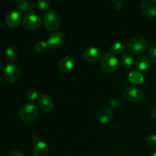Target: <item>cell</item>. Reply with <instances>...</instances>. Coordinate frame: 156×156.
Masks as SVG:
<instances>
[{"label":"cell","instance_id":"obj_24","mask_svg":"<svg viewBox=\"0 0 156 156\" xmlns=\"http://www.w3.org/2000/svg\"><path fill=\"white\" fill-rule=\"evenodd\" d=\"M147 143L152 149H156V134L152 133L148 136Z\"/></svg>","mask_w":156,"mask_h":156},{"label":"cell","instance_id":"obj_9","mask_svg":"<svg viewBox=\"0 0 156 156\" xmlns=\"http://www.w3.org/2000/svg\"><path fill=\"white\" fill-rule=\"evenodd\" d=\"M143 15L149 18L156 17V0H143L141 4Z\"/></svg>","mask_w":156,"mask_h":156},{"label":"cell","instance_id":"obj_19","mask_svg":"<svg viewBox=\"0 0 156 156\" xmlns=\"http://www.w3.org/2000/svg\"><path fill=\"white\" fill-rule=\"evenodd\" d=\"M111 51L114 53H115V54L121 55L125 53V51H126V47L123 43L118 41V42L114 43V44L111 46Z\"/></svg>","mask_w":156,"mask_h":156},{"label":"cell","instance_id":"obj_30","mask_svg":"<svg viewBox=\"0 0 156 156\" xmlns=\"http://www.w3.org/2000/svg\"><path fill=\"white\" fill-rule=\"evenodd\" d=\"M152 117H154V118L156 119V106L153 108V109H152Z\"/></svg>","mask_w":156,"mask_h":156},{"label":"cell","instance_id":"obj_5","mask_svg":"<svg viewBox=\"0 0 156 156\" xmlns=\"http://www.w3.org/2000/svg\"><path fill=\"white\" fill-rule=\"evenodd\" d=\"M2 76L9 83L15 82L19 77V68L13 62L5 64L2 69Z\"/></svg>","mask_w":156,"mask_h":156},{"label":"cell","instance_id":"obj_12","mask_svg":"<svg viewBox=\"0 0 156 156\" xmlns=\"http://www.w3.org/2000/svg\"><path fill=\"white\" fill-rule=\"evenodd\" d=\"M101 52L98 47H87L83 53L84 59L88 62H94L99 59Z\"/></svg>","mask_w":156,"mask_h":156},{"label":"cell","instance_id":"obj_16","mask_svg":"<svg viewBox=\"0 0 156 156\" xmlns=\"http://www.w3.org/2000/svg\"><path fill=\"white\" fill-rule=\"evenodd\" d=\"M33 153L34 156H47L49 153L48 146L44 142H37L34 145Z\"/></svg>","mask_w":156,"mask_h":156},{"label":"cell","instance_id":"obj_13","mask_svg":"<svg viewBox=\"0 0 156 156\" xmlns=\"http://www.w3.org/2000/svg\"><path fill=\"white\" fill-rule=\"evenodd\" d=\"M38 105L40 108L45 112H50L54 107L53 98L48 94H43L38 99Z\"/></svg>","mask_w":156,"mask_h":156},{"label":"cell","instance_id":"obj_17","mask_svg":"<svg viewBox=\"0 0 156 156\" xmlns=\"http://www.w3.org/2000/svg\"><path fill=\"white\" fill-rule=\"evenodd\" d=\"M129 82L134 85H141L144 82V76L139 71H131L128 75Z\"/></svg>","mask_w":156,"mask_h":156},{"label":"cell","instance_id":"obj_26","mask_svg":"<svg viewBox=\"0 0 156 156\" xmlns=\"http://www.w3.org/2000/svg\"><path fill=\"white\" fill-rule=\"evenodd\" d=\"M37 5L41 10H46L50 8V3L47 0H38L37 2Z\"/></svg>","mask_w":156,"mask_h":156},{"label":"cell","instance_id":"obj_14","mask_svg":"<svg viewBox=\"0 0 156 156\" xmlns=\"http://www.w3.org/2000/svg\"><path fill=\"white\" fill-rule=\"evenodd\" d=\"M75 61L72 56H64L63 58L59 60V69H60V71H62V73H69V71H71L72 69L74 67Z\"/></svg>","mask_w":156,"mask_h":156},{"label":"cell","instance_id":"obj_22","mask_svg":"<svg viewBox=\"0 0 156 156\" xmlns=\"http://www.w3.org/2000/svg\"><path fill=\"white\" fill-rule=\"evenodd\" d=\"M26 96H27V100L33 101L37 98V91L34 88H29L26 93Z\"/></svg>","mask_w":156,"mask_h":156},{"label":"cell","instance_id":"obj_28","mask_svg":"<svg viewBox=\"0 0 156 156\" xmlns=\"http://www.w3.org/2000/svg\"><path fill=\"white\" fill-rule=\"evenodd\" d=\"M113 5H114V8L117 10H120V9L123 8V3L120 1H118V0H115V1H112Z\"/></svg>","mask_w":156,"mask_h":156},{"label":"cell","instance_id":"obj_33","mask_svg":"<svg viewBox=\"0 0 156 156\" xmlns=\"http://www.w3.org/2000/svg\"><path fill=\"white\" fill-rule=\"evenodd\" d=\"M0 31H1V24H0Z\"/></svg>","mask_w":156,"mask_h":156},{"label":"cell","instance_id":"obj_10","mask_svg":"<svg viewBox=\"0 0 156 156\" xmlns=\"http://www.w3.org/2000/svg\"><path fill=\"white\" fill-rule=\"evenodd\" d=\"M21 21V13L18 11L12 10L10 11L6 15L5 23L8 27L11 28L17 27L20 24Z\"/></svg>","mask_w":156,"mask_h":156},{"label":"cell","instance_id":"obj_4","mask_svg":"<svg viewBox=\"0 0 156 156\" xmlns=\"http://www.w3.org/2000/svg\"><path fill=\"white\" fill-rule=\"evenodd\" d=\"M148 42L141 36L134 37L131 38L127 44V49L132 54L137 55L142 53L147 48Z\"/></svg>","mask_w":156,"mask_h":156},{"label":"cell","instance_id":"obj_15","mask_svg":"<svg viewBox=\"0 0 156 156\" xmlns=\"http://www.w3.org/2000/svg\"><path fill=\"white\" fill-rule=\"evenodd\" d=\"M134 65L137 69L145 71V70L149 69V65H150V61L146 56L140 55L134 59Z\"/></svg>","mask_w":156,"mask_h":156},{"label":"cell","instance_id":"obj_1","mask_svg":"<svg viewBox=\"0 0 156 156\" xmlns=\"http://www.w3.org/2000/svg\"><path fill=\"white\" fill-rule=\"evenodd\" d=\"M100 65L102 69L108 73H114L118 70L120 64L117 58L113 53L107 52L101 57Z\"/></svg>","mask_w":156,"mask_h":156},{"label":"cell","instance_id":"obj_23","mask_svg":"<svg viewBox=\"0 0 156 156\" xmlns=\"http://www.w3.org/2000/svg\"><path fill=\"white\" fill-rule=\"evenodd\" d=\"M47 44L44 41H38L34 45V50H36L37 52H39V53H41V52H44L47 50Z\"/></svg>","mask_w":156,"mask_h":156},{"label":"cell","instance_id":"obj_20","mask_svg":"<svg viewBox=\"0 0 156 156\" xmlns=\"http://www.w3.org/2000/svg\"><path fill=\"white\" fill-rule=\"evenodd\" d=\"M133 58L130 54H124L120 58L121 65L125 68H129L133 64Z\"/></svg>","mask_w":156,"mask_h":156},{"label":"cell","instance_id":"obj_31","mask_svg":"<svg viewBox=\"0 0 156 156\" xmlns=\"http://www.w3.org/2000/svg\"><path fill=\"white\" fill-rule=\"evenodd\" d=\"M151 156H156V152H154V153L152 154V155H151Z\"/></svg>","mask_w":156,"mask_h":156},{"label":"cell","instance_id":"obj_27","mask_svg":"<svg viewBox=\"0 0 156 156\" xmlns=\"http://www.w3.org/2000/svg\"><path fill=\"white\" fill-rule=\"evenodd\" d=\"M110 107L111 108H116L120 105V99L118 98L115 97L111 98V100L110 101V104H109Z\"/></svg>","mask_w":156,"mask_h":156},{"label":"cell","instance_id":"obj_2","mask_svg":"<svg viewBox=\"0 0 156 156\" xmlns=\"http://www.w3.org/2000/svg\"><path fill=\"white\" fill-rule=\"evenodd\" d=\"M39 114V109L36 104L27 103L20 109L18 117L24 122H29L35 120Z\"/></svg>","mask_w":156,"mask_h":156},{"label":"cell","instance_id":"obj_6","mask_svg":"<svg viewBox=\"0 0 156 156\" xmlns=\"http://www.w3.org/2000/svg\"><path fill=\"white\" fill-rule=\"evenodd\" d=\"M42 21L39 15L34 12H29L23 18V24L29 30H36L41 26Z\"/></svg>","mask_w":156,"mask_h":156},{"label":"cell","instance_id":"obj_18","mask_svg":"<svg viewBox=\"0 0 156 156\" xmlns=\"http://www.w3.org/2000/svg\"><path fill=\"white\" fill-rule=\"evenodd\" d=\"M5 53L6 57H7L9 60L15 61L18 59V50H17L16 47H13V46H9V47H8L7 48H6Z\"/></svg>","mask_w":156,"mask_h":156},{"label":"cell","instance_id":"obj_8","mask_svg":"<svg viewBox=\"0 0 156 156\" xmlns=\"http://www.w3.org/2000/svg\"><path fill=\"white\" fill-rule=\"evenodd\" d=\"M66 42V37L62 32L56 31L51 34L47 38V44L52 49H58L62 47Z\"/></svg>","mask_w":156,"mask_h":156},{"label":"cell","instance_id":"obj_34","mask_svg":"<svg viewBox=\"0 0 156 156\" xmlns=\"http://www.w3.org/2000/svg\"><path fill=\"white\" fill-rule=\"evenodd\" d=\"M155 75H156V70H155Z\"/></svg>","mask_w":156,"mask_h":156},{"label":"cell","instance_id":"obj_3","mask_svg":"<svg viewBox=\"0 0 156 156\" xmlns=\"http://www.w3.org/2000/svg\"><path fill=\"white\" fill-rule=\"evenodd\" d=\"M60 23V15L56 11L50 10L44 14V24L48 30H50V31L56 30V29L59 28Z\"/></svg>","mask_w":156,"mask_h":156},{"label":"cell","instance_id":"obj_32","mask_svg":"<svg viewBox=\"0 0 156 156\" xmlns=\"http://www.w3.org/2000/svg\"><path fill=\"white\" fill-rule=\"evenodd\" d=\"M116 156H123V155H116Z\"/></svg>","mask_w":156,"mask_h":156},{"label":"cell","instance_id":"obj_21","mask_svg":"<svg viewBox=\"0 0 156 156\" xmlns=\"http://www.w3.org/2000/svg\"><path fill=\"white\" fill-rule=\"evenodd\" d=\"M30 5H31V3L29 2L27 0H18V1H17L16 2H15L16 7L18 8L21 12H24L27 10L30 11Z\"/></svg>","mask_w":156,"mask_h":156},{"label":"cell","instance_id":"obj_7","mask_svg":"<svg viewBox=\"0 0 156 156\" xmlns=\"http://www.w3.org/2000/svg\"><path fill=\"white\" fill-rule=\"evenodd\" d=\"M123 97L128 101L136 103L143 98V92L137 87L128 86L123 90Z\"/></svg>","mask_w":156,"mask_h":156},{"label":"cell","instance_id":"obj_25","mask_svg":"<svg viewBox=\"0 0 156 156\" xmlns=\"http://www.w3.org/2000/svg\"><path fill=\"white\" fill-rule=\"evenodd\" d=\"M149 56L152 61L156 63V42L153 43L149 47Z\"/></svg>","mask_w":156,"mask_h":156},{"label":"cell","instance_id":"obj_29","mask_svg":"<svg viewBox=\"0 0 156 156\" xmlns=\"http://www.w3.org/2000/svg\"><path fill=\"white\" fill-rule=\"evenodd\" d=\"M8 156H24V154H23L21 152H20V151L14 150L9 152V155Z\"/></svg>","mask_w":156,"mask_h":156},{"label":"cell","instance_id":"obj_11","mask_svg":"<svg viewBox=\"0 0 156 156\" xmlns=\"http://www.w3.org/2000/svg\"><path fill=\"white\" fill-rule=\"evenodd\" d=\"M98 120L101 123H110L114 118V114L112 111L108 108H102L98 111L97 114H96Z\"/></svg>","mask_w":156,"mask_h":156}]
</instances>
